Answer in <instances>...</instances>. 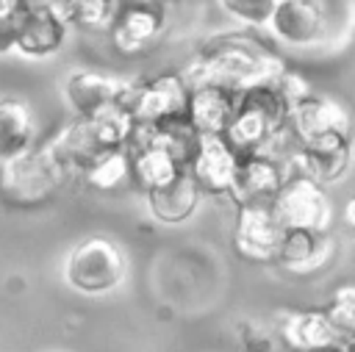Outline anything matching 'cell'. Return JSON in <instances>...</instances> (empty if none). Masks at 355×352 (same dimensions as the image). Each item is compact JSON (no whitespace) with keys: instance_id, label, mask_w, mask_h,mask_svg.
I'll list each match as a JSON object with an SVG mask.
<instances>
[{"instance_id":"cell-1","label":"cell","mask_w":355,"mask_h":352,"mask_svg":"<svg viewBox=\"0 0 355 352\" xmlns=\"http://www.w3.org/2000/svg\"><path fill=\"white\" fill-rule=\"evenodd\" d=\"M183 72L191 86L216 83L241 94L252 86L277 80L286 72V64L263 42L247 33H225L208 39Z\"/></svg>"},{"instance_id":"cell-2","label":"cell","mask_w":355,"mask_h":352,"mask_svg":"<svg viewBox=\"0 0 355 352\" xmlns=\"http://www.w3.org/2000/svg\"><path fill=\"white\" fill-rule=\"evenodd\" d=\"M75 169L50 139L0 161V200L8 208H39L50 202Z\"/></svg>"},{"instance_id":"cell-3","label":"cell","mask_w":355,"mask_h":352,"mask_svg":"<svg viewBox=\"0 0 355 352\" xmlns=\"http://www.w3.org/2000/svg\"><path fill=\"white\" fill-rule=\"evenodd\" d=\"M291 100L280 89L277 80L252 86L239 94L236 114L225 130V139L241 152H261L272 150V144L288 130Z\"/></svg>"},{"instance_id":"cell-4","label":"cell","mask_w":355,"mask_h":352,"mask_svg":"<svg viewBox=\"0 0 355 352\" xmlns=\"http://www.w3.org/2000/svg\"><path fill=\"white\" fill-rule=\"evenodd\" d=\"M133 130H136L133 114L128 111L125 103H116L100 114L75 116L69 125H64L53 136V141L58 144V150L69 161V166L75 172H83L100 155L119 150V147H128Z\"/></svg>"},{"instance_id":"cell-5","label":"cell","mask_w":355,"mask_h":352,"mask_svg":"<svg viewBox=\"0 0 355 352\" xmlns=\"http://www.w3.org/2000/svg\"><path fill=\"white\" fill-rule=\"evenodd\" d=\"M125 269V252L114 238L86 236L72 247L64 266V277L80 294H108L122 283Z\"/></svg>"},{"instance_id":"cell-6","label":"cell","mask_w":355,"mask_h":352,"mask_svg":"<svg viewBox=\"0 0 355 352\" xmlns=\"http://www.w3.org/2000/svg\"><path fill=\"white\" fill-rule=\"evenodd\" d=\"M122 103L133 114L136 125H161L172 119H189L191 83L186 72L166 69L150 80L130 83Z\"/></svg>"},{"instance_id":"cell-7","label":"cell","mask_w":355,"mask_h":352,"mask_svg":"<svg viewBox=\"0 0 355 352\" xmlns=\"http://www.w3.org/2000/svg\"><path fill=\"white\" fill-rule=\"evenodd\" d=\"M128 152H130V180L144 194L172 183L189 166L155 125H136Z\"/></svg>"},{"instance_id":"cell-8","label":"cell","mask_w":355,"mask_h":352,"mask_svg":"<svg viewBox=\"0 0 355 352\" xmlns=\"http://www.w3.org/2000/svg\"><path fill=\"white\" fill-rule=\"evenodd\" d=\"M272 211L283 227H311L322 233H327L333 213L324 183L305 172H291L283 180L277 197L272 200Z\"/></svg>"},{"instance_id":"cell-9","label":"cell","mask_w":355,"mask_h":352,"mask_svg":"<svg viewBox=\"0 0 355 352\" xmlns=\"http://www.w3.org/2000/svg\"><path fill=\"white\" fill-rule=\"evenodd\" d=\"M283 230L272 205H236L233 249L250 263H277Z\"/></svg>"},{"instance_id":"cell-10","label":"cell","mask_w":355,"mask_h":352,"mask_svg":"<svg viewBox=\"0 0 355 352\" xmlns=\"http://www.w3.org/2000/svg\"><path fill=\"white\" fill-rule=\"evenodd\" d=\"M166 28V11L161 0H119L111 22V42L122 55L147 53Z\"/></svg>"},{"instance_id":"cell-11","label":"cell","mask_w":355,"mask_h":352,"mask_svg":"<svg viewBox=\"0 0 355 352\" xmlns=\"http://www.w3.org/2000/svg\"><path fill=\"white\" fill-rule=\"evenodd\" d=\"M288 175L291 172H305L316 177L319 183H336L352 161V136L349 133H327L311 141H300L294 150L283 155Z\"/></svg>"},{"instance_id":"cell-12","label":"cell","mask_w":355,"mask_h":352,"mask_svg":"<svg viewBox=\"0 0 355 352\" xmlns=\"http://www.w3.org/2000/svg\"><path fill=\"white\" fill-rule=\"evenodd\" d=\"M275 338L291 349H355V341L338 333L324 308L280 310L275 316Z\"/></svg>"},{"instance_id":"cell-13","label":"cell","mask_w":355,"mask_h":352,"mask_svg":"<svg viewBox=\"0 0 355 352\" xmlns=\"http://www.w3.org/2000/svg\"><path fill=\"white\" fill-rule=\"evenodd\" d=\"M69 19L58 0H31L22 14L17 53L25 58H47L55 55L67 42Z\"/></svg>"},{"instance_id":"cell-14","label":"cell","mask_w":355,"mask_h":352,"mask_svg":"<svg viewBox=\"0 0 355 352\" xmlns=\"http://www.w3.org/2000/svg\"><path fill=\"white\" fill-rule=\"evenodd\" d=\"M288 177V166L275 152H247L239 161L236 180L230 186V200L236 205H272L283 180Z\"/></svg>"},{"instance_id":"cell-15","label":"cell","mask_w":355,"mask_h":352,"mask_svg":"<svg viewBox=\"0 0 355 352\" xmlns=\"http://www.w3.org/2000/svg\"><path fill=\"white\" fill-rule=\"evenodd\" d=\"M241 152L225 139V133H200L197 150L191 155V172L202 188V194H230V186L236 180Z\"/></svg>"},{"instance_id":"cell-16","label":"cell","mask_w":355,"mask_h":352,"mask_svg":"<svg viewBox=\"0 0 355 352\" xmlns=\"http://www.w3.org/2000/svg\"><path fill=\"white\" fill-rule=\"evenodd\" d=\"M128 86L130 83L97 69H75L64 83V97L75 116H92L122 103Z\"/></svg>"},{"instance_id":"cell-17","label":"cell","mask_w":355,"mask_h":352,"mask_svg":"<svg viewBox=\"0 0 355 352\" xmlns=\"http://www.w3.org/2000/svg\"><path fill=\"white\" fill-rule=\"evenodd\" d=\"M288 127H291L294 141L300 144V141H311L327 133H349V116L336 100L316 94V91H305L291 105Z\"/></svg>"},{"instance_id":"cell-18","label":"cell","mask_w":355,"mask_h":352,"mask_svg":"<svg viewBox=\"0 0 355 352\" xmlns=\"http://www.w3.org/2000/svg\"><path fill=\"white\" fill-rule=\"evenodd\" d=\"M269 28L280 42L291 47H311L324 39L327 22L316 0H277Z\"/></svg>"},{"instance_id":"cell-19","label":"cell","mask_w":355,"mask_h":352,"mask_svg":"<svg viewBox=\"0 0 355 352\" xmlns=\"http://www.w3.org/2000/svg\"><path fill=\"white\" fill-rule=\"evenodd\" d=\"M144 197H147V211L161 225H180L197 211L202 188H200L191 166H186L172 183H166L161 188H153Z\"/></svg>"},{"instance_id":"cell-20","label":"cell","mask_w":355,"mask_h":352,"mask_svg":"<svg viewBox=\"0 0 355 352\" xmlns=\"http://www.w3.org/2000/svg\"><path fill=\"white\" fill-rule=\"evenodd\" d=\"M236 103L239 91H230L216 83H197L191 86L189 122L200 133H225L236 114Z\"/></svg>"},{"instance_id":"cell-21","label":"cell","mask_w":355,"mask_h":352,"mask_svg":"<svg viewBox=\"0 0 355 352\" xmlns=\"http://www.w3.org/2000/svg\"><path fill=\"white\" fill-rule=\"evenodd\" d=\"M330 252L327 236L322 230H311V227H286L283 230V241H280V252H277V263L291 269V272H313Z\"/></svg>"},{"instance_id":"cell-22","label":"cell","mask_w":355,"mask_h":352,"mask_svg":"<svg viewBox=\"0 0 355 352\" xmlns=\"http://www.w3.org/2000/svg\"><path fill=\"white\" fill-rule=\"evenodd\" d=\"M36 122L28 103L17 97H0V161H8L33 147Z\"/></svg>"},{"instance_id":"cell-23","label":"cell","mask_w":355,"mask_h":352,"mask_svg":"<svg viewBox=\"0 0 355 352\" xmlns=\"http://www.w3.org/2000/svg\"><path fill=\"white\" fill-rule=\"evenodd\" d=\"M80 175H83V180L92 188H97V191H114L116 186H122L125 180H130V152H128V147H119V150H111V152L100 155Z\"/></svg>"},{"instance_id":"cell-24","label":"cell","mask_w":355,"mask_h":352,"mask_svg":"<svg viewBox=\"0 0 355 352\" xmlns=\"http://www.w3.org/2000/svg\"><path fill=\"white\" fill-rule=\"evenodd\" d=\"M58 3L69 25L89 30H108L119 8V0H58Z\"/></svg>"},{"instance_id":"cell-25","label":"cell","mask_w":355,"mask_h":352,"mask_svg":"<svg viewBox=\"0 0 355 352\" xmlns=\"http://www.w3.org/2000/svg\"><path fill=\"white\" fill-rule=\"evenodd\" d=\"M324 313L338 327V333L355 341V285H341L324 305Z\"/></svg>"},{"instance_id":"cell-26","label":"cell","mask_w":355,"mask_h":352,"mask_svg":"<svg viewBox=\"0 0 355 352\" xmlns=\"http://www.w3.org/2000/svg\"><path fill=\"white\" fill-rule=\"evenodd\" d=\"M222 8L244 25H269L277 0H219Z\"/></svg>"},{"instance_id":"cell-27","label":"cell","mask_w":355,"mask_h":352,"mask_svg":"<svg viewBox=\"0 0 355 352\" xmlns=\"http://www.w3.org/2000/svg\"><path fill=\"white\" fill-rule=\"evenodd\" d=\"M31 0H0V53L17 50L19 22Z\"/></svg>"},{"instance_id":"cell-28","label":"cell","mask_w":355,"mask_h":352,"mask_svg":"<svg viewBox=\"0 0 355 352\" xmlns=\"http://www.w3.org/2000/svg\"><path fill=\"white\" fill-rule=\"evenodd\" d=\"M344 222H347V227L355 233V194L347 200V205H344Z\"/></svg>"},{"instance_id":"cell-29","label":"cell","mask_w":355,"mask_h":352,"mask_svg":"<svg viewBox=\"0 0 355 352\" xmlns=\"http://www.w3.org/2000/svg\"><path fill=\"white\" fill-rule=\"evenodd\" d=\"M352 255H355V249H352Z\"/></svg>"}]
</instances>
